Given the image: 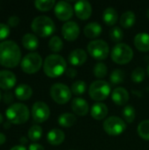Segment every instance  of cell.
<instances>
[{"mask_svg":"<svg viewBox=\"0 0 149 150\" xmlns=\"http://www.w3.org/2000/svg\"><path fill=\"white\" fill-rule=\"evenodd\" d=\"M47 142L54 146H57L61 144L65 140V134L61 129H52L47 134Z\"/></svg>","mask_w":149,"mask_h":150,"instance_id":"cell-22","label":"cell"},{"mask_svg":"<svg viewBox=\"0 0 149 150\" xmlns=\"http://www.w3.org/2000/svg\"><path fill=\"white\" fill-rule=\"evenodd\" d=\"M29 150H45L44 147L39 143H32L29 146Z\"/></svg>","mask_w":149,"mask_h":150,"instance_id":"cell-42","label":"cell"},{"mask_svg":"<svg viewBox=\"0 0 149 150\" xmlns=\"http://www.w3.org/2000/svg\"><path fill=\"white\" fill-rule=\"evenodd\" d=\"M66 75L69 77V78H74L77 75V71L76 70V69L74 68H68L67 70H66Z\"/></svg>","mask_w":149,"mask_h":150,"instance_id":"cell-41","label":"cell"},{"mask_svg":"<svg viewBox=\"0 0 149 150\" xmlns=\"http://www.w3.org/2000/svg\"><path fill=\"white\" fill-rule=\"evenodd\" d=\"M135 19L136 17L134 12L132 11H127L124 12L120 17V25L123 28H130L134 25Z\"/></svg>","mask_w":149,"mask_h":150,"instance_id":"cell-26","label":"cell"},{"mask_svg":"<svg viewBox=\"0 0 149 150\" xmlns=\"http://www.w3.org/2000/svg\"><path fill=\"white\" fill-rule=\"evenodd\" d=\"M90 114H91V117L97 120H103L108 114V108L106 105H105L104 103H100V102L96 103L91 107Z\"/></svg>","mask_w":149,"mask_h":150,"instance_id":"cell-20","label":"cell"},{"mask_svg":"<svg viewBox=\"0 0 149 150\" xmlns=\"http://www.w3.org/2000/svg\"><path fill=\"white\" fill-rule=\"evenodd\" d=\"M30 112L28 107L21 103H16L6 110V118L11 124L21 125L29 120Z\"/></svg>","mask_w":149,"mask_h":150,"instance_id":"cell-4","label":"cell"},{"mask_svg":"<svg viewBox=\"0 0 149 150\" xmlns=\"http://www.w3.org/2000/svg\"><path fill=\"white\" fill-rule=\"evenodd\" d=\"M50 95L55 103L59 105H63L68 103L71 99L72 92L67 85L61 83H56L51 86Z\"/></svg>","mask_w":149,"mask_h":150,"instance_id":"cell-8","label":"cell"},{"mask_svg":"<svg viewBox=\"0 0 149 150\" xmlns=\"http://www.w3.org/2000/svg\"><path fill=\"white\" fill-rule=\"evenodd\" d=\"M110 37H111L112 40H113L114 42H117V44H119L123 40L124 33L120 27L114 26L110 31Z\"/></svg>","mask_w":149,"mask_h":150,"instance_id":"cell-35","label":"cell"},{"mask_svg":"<svg viewBox=\"0 0 149 150\" xmlns=\"http://www.w3.org/2000/svg\"><path fill=\"white\" fill-rule=\"evenodd\" d=\"M32 95V88L25 83H21L18 86H17L15 90V96L19 100H27L29 99Z\"/></svg>","mask_w":149,"mask_h":150,"instance_id":"cell-24","label":"cell"},{"mask_svg":"<svg viewBox=\"0 0 149 150\" xmlns=\"http://www.w3.org/2000/svg\"><path fill=\"white\" fill-rule=\"evenodd\" d=\"M67 69L65 59L59 54L48 55L43 63V69L45 74L51 78H55L61 76Z\"/></svg>","mask_w":149,"mask_h":150,"instance_id":"cell-2","label":"cell"},{"mask_svg":"<svg viewBox=\"0 0 149 150\" xmlns=\"http://www.w3.org/2000/svg\"><path fill=\"white\" fill-rule=\"evenodd\" d=\"M22 44L25 49L33 51L39 47V40L37 36L32 33H25L22 38Z\"/></svg>","mask_w":149,"mask_h":150,"instance_id":"cell-23","label":"cell"},{"mask_svg":"<svg viewBox=\"0 0 149 150\" xmlns=\"http://www.w3.org/2000/svg\"><path fill=\"white\" fill-rule=\"evenodd\" d=\"M76 121V117L73 113H62L59 119V124L63 127H71Z\"/></svg>","mask_w":149,"mask_h":150,"instance_id":"cell-27","label":"cell"},{"mask_svg":"<svg viewBox=\"0 0 149 150\" xmlns=\"http://www.w3.org/2000/svg\"><path fill=\"white\" fill-rule=\"evenodd\" d=\"M75 12L78 18L82 20L88 19L92 13V7L90 2L86 0H81L75 4Z\"/></svg>","mask_w":149,"mask_h":150,"instance_id":"cell-14","label":"cell"},{"mask_svg":"<svg viewBox=\"0 0 149 150\" xmlns=\"http://www.w3.org/2000/svg\"><path fill=\"white\" fill-rule=\"evenodd\" d=\"M5 142H6V137H5V135H4V134L0 133V146L3 145Z\"/></svg>","mask_w":149,"mask_h":150,"instance_id":"cell-43","label":"cell"},{"mask_svg":"<svg viewBox=\"0 0 149 150\" xmlns=\"http://www.w3.org/2000/svg\"><path fill=\"white\" fill-rule=\"evenodd\" d=\"M35 7L41 11H47L55 5L54 0H36L34 2Z\"/></svg>","mask_w":149,"mask_h":150,"instance_id":"cell-28","label":"cell"},{"mask_svg":"<svg viewBox=\"0 0 149 150\" xmlns=\"http://www.w3.org/2000/svg\"><path fill=\"white\" fill-rule=\"evenodd\" d=\"M89 54L95 59L102 61L108 57L110 53L109 45L103 40H94L88 44Z\"/></svg>","mask_w":149,"mask_h":150,"instance_id":"cell-9","label":"cell"},{"mask_svg":"<svg viewBox=\"0 0 149 150\" xmlns=\"http://www.w3.org/2000/svg\"><path fill=\"white\" fill-rule=\"evenodd\" d=\"M80 33V27L77 23L74 21H68L63 24L61 27V34L68 41L76 40Z\"/></svg>","mask_w":149,"mask_h":150,"instance_id":"cell-13","label":"cell"},{"mask_svg":"<svg viewBox=\"0 0 149 150\" xmlns=\"http://www.w3.org/2000/svg\"><path fill=\"white\" fill-rule=\"evenodd\" d=\"M32 119L37 123H43L48 120L50 116V109L48 105L41 101L35 102L32 108Z\"/></svg>","mask_w":149,"mask_h":150,"instance_id":"cell-11","label":"cell"},{"mask_svg":"<svg viewBox=\"0 0 149 150\" xmlns=\"http://www.w3.org/2000/svg\"><path fill=\"white\" fill-rule=\"evenodd\" d=\"M10 33H11L10 26L6 24L0 23V40L7 38L9 36Z\"/></svg>","mask_w":149,"mask_h":150,"instance_id":"cell-38","label":"cell"},{"mask_svg":"<svg viewBox=\"0 0 149 150\" xmlns=\"http://www.w3.org/2000/svg\"><path fill=\"white\" fill-rule=\"evenodd\" d=\"M19 18L17 17V16H11L8 19V25L9 26H11V27H16L18 24H19Z\"/></svg>","mask_w":149,"mask_h":150,"instance_id":"cell-39","label":"cell"},{"mask_svg":"<svg viewBox=\"0 0 149 150\" xmlns=\"http://www.w3.org/2000/svg\"><path fill=\"white\" fill-rule=\"evenodd\" d=\"M112 60L117 64L124 65L130 62L133 57V51L130 46L125 43L116 44L111 52Z\"/></svg>","mask_w":149,"mask_h":150,"instance_id":"cell-5","label":"cell"},{"mask_svg":"<svg viewBox=\"0 0 149 150\" xmlns=\"http://www.w3.org/2000/svg\"><path fill=\"white\" fill-rule=\"evenodd\" d=\"M20 143L22 144V146L25 145V144H26V143H27V139H26L25 137H24V136L21 137V138H20Z\"/></svg>","mask_w":149,"mask_h":150,"instance_id":"cell-45","label":"cell"},{"mask_svg":"<svg viewBox=\"0 0 149 150\" xmlns=\"http://www.w3.org/2000/svg\"><path fill=\"white\" fill-rule=\"evenodd\" d=\"M145 69L141 67H138L132 73V80L135 83H141L145 78Z\"/></svg>","mask_w":149,"mask_h":150,"instance_id":"cell-37","label":"cell"},{"mask_svg":"<svg viewBox=\"0 0 149 150\" xmlns=\"http://www.w3.org/2000/svg\"><path fill=\"white\" fill-rule=\"evenodd\" d=\"M103 19H104V22L107 25L111 26V25H113L117 23V21L119 19V14L114 8L108 7L104 11Z\"/></svg>","mask_w":149,"mask_h":150,"instance_id":"cell-25","label":"cell"},{"mask_svg":"<svg viewBox=\"0 0 149 150\" xmlns=\"http://www.w3.org/2000/svg\"><path fill=\"white\" fill-rule=\"evenodd\" d=\"M3 100L7 105L11 104V102L13 101V95H12V93L10 92V91H6L4 94V96H3Z\"/></svg>","mask_w":149,"mask_h":150,"instance_id":"cell-40","label":"cell"},{"mask_svg":"<svg viewBox=\"0 0 149 150\" xmlns=\"http://www.w3.org/2000/svg\"><path fill=\"white\" fill-rule=\"evenodd\" d=\"M42 136V128L38 126L34 125L30 127L28 130V137L32 142H37L39 141Z\"/></svg>","mask_w":149,"mask_h":150,"instance_id":"cell-32","label":"cell"},{"mask_svg":"<svg viewBox=\"0 0 149 150\" xmlns=\"http://www.w3.org/2000/svg\"><path fill=\"white\" fill-rule=\"evenodd\" d=\"M42 58L38 53H29L21 61L20 66L22 70L27 74H34L38 72L42 66Z\"/></svg>","mask_w":149,"mask_h":150,"instance_id":"cell-7","label":"cell"},{"mask_svg":"<svg viewBox=\"0 0 149 150\" xmlns=\"http://www.w3.org/2000/svg\"><path fill=\"white\" fill-rule=\"evenodd\" d=\"M86 91V83L81 80L76 81L71 86V92L75 95H82Z\"/></svg>","mask_w":149,"mask_h":150,"instance_id":"cell-33","label":"cell"},{"mask_svg":"<svg viewBox=\"0 0 149 150\" xmlns=\"http://www.w3.org/2000/svg\"><path fill=\"white\" fill-rule=\"evenodd\" d=\"M31 28L32 32L40 37H48L55 32L54 21L47 16L36 17L31 24Z\"/></svg>","mask_w":149,"mask_h":150,"instance_id":"cell-3","label":"cell"},{"mask_svg":"<svg viewBox=\"0 0 149 150\" xmlns=\"http://www.w3.org/2000/svg\"><path fill=\"white\" fill-rule=\"evenodd\" d=\"M148 76H149V65L148 66Z\"/></svg>","mask_w":149,"mask_h":150,"instance_id":"cell-49","label":"cell"},{"mask_svg":"<svg viewBox=\"0 0 149 150\" xmlns=\"http://www.w3.org/2000/svg\"><path fill=\"white\" fill-rule=\"evenodd\" d=\"M93 73L97 78H104L107 75V66L104 62H98L93 69Z\"/></svg>","mask_w":149,"mask_h":150,"instance_id":"cell-34","label":"cell"},{"mask_svg":"<svg viewBox=\"0 0 149 150\" xmlns=\"http://www.w3.org/2000/svg\"><path fill=\"white\" fill-rule=\"evenodd\" d=\"M17 78L14 73L9 70H0V88L4 90H11L15 86Z\"/></svg>","mask_w":149,"mask_h":150,"instance_id":"cell-15","label":"cell"},{"mask_svg":"<svg viewBox=\"0 0 149 150\" xmlns=\"http://www.w3.org/2000/svg\"><path fill=\"white\" fill-rule=\"evenodd\" d=\"M21 61V51L13 40L0 42V64L5 68H15Z\"/></svg>","mask_w":149,"mask_h":150,"instance_id":"cell-1","label":"cell"},{"mask_svg":"<svg viewBox=\"0 0 149 150\" xmlns=\"http://www.w3.org/2000/svg\"><path fill=\"white\" fill-rule=\"evenodd\" d=\"M104 130L109 135L117 136L123 134L126 129V122L117 116H112L107 118L103 123Z\"/></svg>","mask_w":149,"mask_h":150,"instance_id":"cell-10","label":"cell"},{"mask_svg":"<svg viewBox=\"0 0 149 150\" xmlns=\"http://www.w3.org/2000/svg\"><path fill=\"white\" fill-rule=\"evenodd\" d=\"M112 101L118 105H125L129 100V93L123 87H118L112 93Z\"/></svg>","mask_w":149,"mask_h":150,"instance_id":"cell-18","label":"cell"},{"mask_svg":"<svg viewBox=\"0 0 149 150\" xmlns=\"http://www.w3.org/2000/svg\"><path fill=\"white\" fill-rule=\"evenodd\" d=\"M48 47L54 53H58L62 49L63 42L59 36H53L48 42Z\"/></svg>","mask_w":149,"mask_h":150,"instance_id":"cell-30","label":"cell"},{"mask_svg":"<svg viewBox=\"0 0 149 150\" xmlns=\"http://www.w3.org/2000/svg\"><path fill=\"white\" fill-rule=\"evenodd\" d=\"M10 150H26V149L22 146V145H18V146H14L13 148H11Z\"/></svg>","mask_w":149,"mask_h":150,"instance_id":"cell-44","label":"cell"},{"mask_svg":"<svg viewBox=\"0 0 149 150\" xmlns=\"http://www.w3.org/2000/svg\"><path fill=\"white\" fill-rule=\"evenodd\" d=\"M147 17L148 18V19H149V9L148 10V11H147Z\"/></svg>","mask_w":149,"mask_h":150,"instance_id":"cell-48","label":"cell"},{"mask_svg":"<svg viewBox=\"0 0 149 150\" xmlns=\"http://www.w3.org/2000/svg\"><path fill=\"white\" fill-rule=\"evenodd\" d=\"M125 80V73L122 69H114L110 76V81L112 84H119L123 83Z\"/></svg>","mask_w":149,"mask_h":150,"instance_id":"cell-31","label":"cell"},{"mask_svg":"<svg viewBox=\"0 0 149 150\" xmlns=\"http://www.w3.org/2000/svg\"><path fill=\"white\" fill-rule=\"evenodd\" d=\"M111 93V85L104 80L93 82L89 88L90 97L96 101H103L107 98Z\"/></svg>","mask_w":149,"mask_h":150,"instance_id":"cell-6","label":"cell"},{"mask_svg":"<svg viewBox=\"0 0 149 150\" xmlns=\"http://www.w3.org/2000/svg\"><path fill=\"white\" fill-rule=\"evenodd\" d=\"M1 98H2V95H1V91H0V101H1Z\"/></svg>","mask_w":149,"mask_h":150,"instance_id":"cell-50","label":"cell"},{"mask_svg":"<svg viewBox=\"0 0 149 150\" xmlns=\"http://www.w3.org/2000/svg\"><path fill=\"white\" fill-rule=\"evenodd\" d=\"M137 131L140 137H141L143 140L149 141V120L141 121L138 126Z\"/></svg>","mask_w":149,"mask_h":150,"instance_id":"cell-29","label":"cell"},{"mask_svg":"<svg viewBox=\"0 0 149 150\" xmlns=\"http://www.w3.org/2000/svg\"><path fill=\"white\" fill-rule=\"evenodd\" d=\"M84 35L90 39L97 38L102 33V26L97 22H90L87 24L83 28Z\"/></svg>","mask_w":149,"mask_h":150,"instance_id":"cell-21","label":"cell"},{"mask_svg":"<svg viewBox=\"0 0 149 150\" xmlns=\"http://www.w3.org/2000/svg\"><path fill=\"white\" fill-rule=\"evenodd\" d=\"M54 13L58 19L68 22L73 16V7L66 1H59L54 5Z\"/></svg>","mask_w":149,"mask_h":150,"instance_id":"cell-12","label":"cell"},{"mask_svg":"<svg viewBox=\"0 0 149 150\" xmlns=\"http://www.w3.org/2000/svg\"><path fill=\"white\" fill-rule=\"evenodd\" d=\"M73 112L79 116H85L89 112V105L86 100L82 98H76L71 102Z\"/></svg>","mask_w":149,"mask_h":150,"instance_id":"cell-16","label":"cell"},{"mask_svg":"<svg viewBox=\"0 0 149 150\" xmlns=\"http://www.w3.org/2000/svg\"><path fill=\"white\" fill-rule=\"evenodd\" d=\"M87 61V54L82 48H76L73 50L68 55V62L71 65L81 66Z\"/></svg>","mask_w":149,"mask_h":150,"instance_id":"cell-17","label":"cell"},{"mask_svg":"<svg viewBox=\"0 0 149 150\" xmlns=\"http://www.w3.org/2000/svg\"><path fill=\"white\" fill-rule=\"evenodd\" d=\"M134 45L139 51H149V34L147 33H140L135 35L133 40Z\"/></svg>","mask_w":149,"mask_h":150,"instance_id":"cell-19","label":"cell"},{"mask_svg":"<svg viewBox=\"0 0 149 150\" xmlns=\"http://www.w3.org/2000/svg\"><path fill=\"white\" fill-rule=\"evenodd\" d=\"M10 127H11V122H10V121H6V122H4V127L5 129L10 128Z\"/></svg>","mask_w":149,"mask_h":150,"instance_id":"cell-46","label":"cell"},{"mask_svg":"<svg viewBox=\"0 0 149 150\" xmlns=\"http://www.w3.org/2000/svg\"><path fill=\"white\" fill-rule=\"evenodd\" d=\"M135 109L131 105H126L123 110V117L127 123H132L135 119Z\"/></svg>","mask_w":149,"mask_h":150,"instance_id":"cell-36","label":"cell"},{"mask_svg":"<svg viewBox=\"0 0 149 150\" xmlns=\"http://www.w3.org/2000/svg\"><path fill=\"white\" fill-rule=\"evenodd\" d=\"M3 120H4V119H3V115H2V114L0 113V124H1L2 122H3Z\"/></svg>","mask_w":149,"mask_h":150,"instance_id":"cell-47","label":"cell"}]
</instances>
